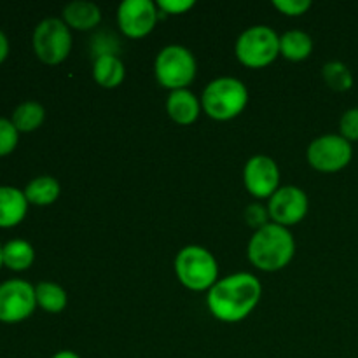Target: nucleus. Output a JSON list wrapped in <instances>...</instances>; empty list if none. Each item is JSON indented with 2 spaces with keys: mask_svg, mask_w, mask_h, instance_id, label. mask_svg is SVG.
I'll list each match as a JSON object with an SVG mask.
<instances>
[{
  "mask_svg": "<svg viewBox=\"0 0 358 358\" xmlns=\"http://www.w3.org/2000/svg\"><path fill=\"white\" fill-rule=\"evenodd\" d=\"M262 296V285L250 273H234L219 280L206 296L208 310L217 320L236 324L245 320Z\"/></svg>",
  "mask_w": 358,
  "mask_h": 358,
  "instance_id": "nucleus-1",
  "label": "nucleus"
},
{
  "mask_svg": "<svg viewBox=\"0 0 358 358\" xmlns=\"http://www.w3.org/2000/svg\"><path fill=\"white\" fill-rule=\"evenodd\" d=\"M296 254V240L289 227L268 224L248 241V259L261 271L275 273L287 268Z\"/></svg>",
  "mask_w": 358,
  "mask_h": 358,
  "instance_id": "nucleus-2",
  "label": "nucleus"
},
{
  "mask_svg": "<svg viewBox=\"0 0 358 358\" xmlns=\"http://www.w3.org/2000/svg\"><path fill=\"white\" fill-rule=\"evenodd\" d=\"M248 90L236 77H219L205 87L201 107L215 121H231L245 110Z\"/></svg>",
  "mask_w": 358,
  "mask_h": 358,
  "instance_id": "nucleus-3",
  "label": "nucleus"
},
{
  "mask_svg": "<svg viewBox=\"0 0 358 358\" xmlns=\"http://www.w3.org/2000/svg\"><path fill=\"white\" fill-rule=\"evenodd\" d=\"M175 273L185 289L194 292L210 290L219 282V266L212 252L198 245L184 247L175 257Z\"/></svg>",
  "mask_w": 358,
  "mask_h": 358,
  "instance_id": "nucleus-4",
  "label": "nucleus"
},
{
  "mask_svg": "<svg viewBox=\"0 0 358 358\" xmlns=\"http://www.w3.org/2000/svg\"><path fill=\"white\" fill-rule=\"evenodd\" d=\"M196 70H198V65H196L194 55L187 48L178 44L161 49L154 62L157 83L171 91L187 90L189 84L194 80Z\"/></svg>",
  "mask_w": 358,
  "mask_h": 358,
  "instance_id": "nucleus-5",
  "label": "nucleus"
},
{
  "mask_svg": "<svg viewBox=\"0 0 358 358\" xmlns=\"http://www.w3.org/2000/svg\"><path fill=\"white\" fill-rule=\"evenodd\" d=\"M234 51L241 65L248 69H264L280 55V37L273 28L255 24L238 37Z\"/></svg>",
  "mask_w": 358,
  "mask_h": 358,
  "instance_id": "nucleus-6",
  "label": "nucleus"
},
{
  "mask_svg": "<svg viewBox=\"0 0 358 358\" xmlns=\"http://www.w3.org/2000/svg\"><path fill=\"white\" fill-rule=\"evenodd\" d=\"M31 44L42 63L59 65L72 51V31L59 17H48L35 27Z\"/></svg>",
  "mask_w": 358,
  "mask_h": 358,
  "instance_id": "nucleus-7",
  "label": "nucleus"
},
{
  "mask_svg": "<svg viewBox=\"0 0 358 358\" xmlns=\"http://www.w3.org/2000/svg\"><path fill=\"white\" fill-rule=\"evenodd\" d=\"M306 157L317 171L338 173L352 163L353 145L341 135H322L310 143Z\"/></svg>",
  "mask_w": 358,
  "mask_h": 358,
  "instance_id": "nucleus-8",
  "label": "nucleus"
},
{
  "mask_svg": "<svg viewBox=\"0 0 358 358\" xmlns=\"http://www.w3.org/2000/svg\"><path fill=\"white\" fill-rule=\"evenodd\" d=\"M37 308L35 287L27 280L13 278L0 283V322L20 324L30 318Z\"/></svg>",
  "mask_w": 358,
  "mask_h": 358,
  "instance_id": "nucleus-9",
  "label": "nucleus"
},
{
  "mask_svg": "<svg viewBox=\"0 0 358 358\" xmlns=\"http://www.w3.org/2000/svg\"><path fill=\"white\" fill-rule=\"evenodd\" d=\"M308 208H310V201H308L306 192L296 185L280 187L268 203L269 219L283 227L299 224L306 217Z\"/></svg>",
  "mask_w": 358,
  "mask_h": 358,
  "instance_id": "nucleus-10",
  "label": "nucleus"
},
{
  "mask_svg": "<svg viewBox=\"0 0 358 358\" xmlns=\"http://www.w3.org/2000/svg\"><path fill=\"white\" fill-rule=\"evenodd\" d=\"M245 189L257 199H269L280 189V168L269 156L250 157L243 170Z\"/></svg>",
  "mask_w": 358,
  "mask_h": 358,
  "instance_id": "nucleus-11",
  "label": "nucleus"
},
{
  "mask_svg": "<svg viewBox=\"0 0 358 358\" xmlns=\"http://www.w3.org/2000/svg\"><path fill=\"white\" fill-rule=\"evenodd\" d=\"M157 6L150 0H124L117 7V23L129 38H142L154 30L157 23Z\"/></svg>",
  "mask_w": 358,
  "mask_h": 358,
  "instance_id": "nucleus-12",
  "label": "nucleus"
},
{
  "mask_svg": "<svg viewBox=\"0 0 358 358\" xmlns=\"http://www.w3.org/2000/svg\"><path fill=\"white\" fill-rule=\"evenodd\" d=\"M28 205L23 191L13 185H0V229H10L23 222Z\"/></svg>",
  "mask_w": 358,
  "mask_h": 358,
  "instance_id": "nucleus-13",
  "label": "nucleus"
},
{
  "mask_svg": "<svg viewBox=\"0 0 358 358\" xmlns=\"http://www.w3.org/2000/svg\"><path fill=\"white\" fill-rule=\"evenodd\" d=\"M201 108V101L189 90L171 91L170 96L166 98L168 115L182 126L192 124L199 117Z\"/></svg>",
  "mask_w": 358,
  "mask_h": 358,
  "instance_id": "nucleus-14",
  "label": "nucleus"
},
{
  "mask_svg": "<svg viewBox=\"0 0 358 358\" xmlns=\"http://www.w3.org/2000/svg\"><path fill=\"white\" fill-rule=\"evenodd\" d=\"M62 20L72 30L87 31L100 24L101 10L96 3L87 2V0H76V2H70L69 6L63 7Z\"/></svg>",
  "mask_w": 358,
  "mask_h": 358,
  "instance_id": "nucleus-15",
  "label": "nucleus"
},
{
  "mask_svg": "<svg viewBox=\"0 0 358 358\" xmlns=\"http://www.w3.org/2000/svg\"><path fill=\"white\" fill-rule=\"evenodd\" d=\"M93 77L98 86L105 87V90H114V87L121 86L126 77L124 63L117 55L98 56L93 63Z\"/></svg>",
  "mask_w": 358,
  "mask_h": 358,
  "instance_id": "nucleus-16",
  "label": "nucleus"
},
{
  "mask_svg": "<svg viewBox=\"0 0 358 358\" xmlns=\"http://www.w3.org/2000/svg\"><path fill=\"white\" fill-rule=\"evenodd\" d=\"M313 52V41L303 30H289L280 37V55L289 62H303Z\"/></svg>",
  "mask_w": 358,
  "mask_h": 358,
  "instance_id": "nucleus-17",
  "label": "nucleus"
},
{
  "mask_svg": "<svg viewBox=\"0 0 358 358\" xmlns=\"http://www.w3.org/2000/svg\"><path fill=\"white\" fill-rule=\"evenodd\" d=\"M24 196H27V201L30 205L37 206H48L52 205L56 199L59 198V182L55 177H49V175H42V177L34 178V180L28 182V185L24 187Z\"/></svg>",
  "mask_w": 358,
  "mask_h": 358,
  "instance_id": "nucleus-18",
  "label": "nucleus"
},
{
  "mask_svg": "<svg viewBox=\"0 0 358 358\" xmlns=\"http://www.w3.org/2000/svg\"><path fill=\"white\" fill-rule=\"evenodd\" d=\"M35 261V250L27 240H10L2 248V262L10 271H27Z\"/></svg>",
  "mask_w": 358,
  "mask_h": 358,
  "instance_id": "nucleus-19",
  "label": "nucleus"
},
{
  "mask_svg": "<svg viewBox=\"0 0 358 358\" xmlns=\"http://www.w3.org/2000/svg\"><path fill=\"white\" fill-rule=\"evenodd\" d=\"M35 299H37V306L41 310L52 315L62 313L66 308V303H69V296H66L65 289L52 282L38 283L35 287Z\"/></svg>",
  "mask_w": 358,
  "mask_h": 358,
  "instance_id": "nucleus-20",
  "label": "nucleus"
},
{
  "mask_svg": "<svg viewBox=\"0 0 358 358\" xmlns=\"http://www.w3.org/2000/svg\"><path fill=\"white\" fill-rule=\"evenodd\" d=\"M45 119V110L41 103L37 101H23L17 105L13 112V124L20 133H30L35 131L42 126Z\"/></svg>",
  "mask_w": 358,
  "mask_h": 358,
  "instance_id": "nucleus-21",
  "label": "nucleus"
},
{
  "mask_svg": "<svg viewBox=\"0 0 358 358\" xmlns=\"http://www.w3.org/2000/svg\"><path fill=\"white\" fill-rule=\"evenodd\" d=\"M322 77H324L325 84H327L331 90L339 91H348L353 86V73L348 69V65H345L343 62H329L325 63L324 69H322Z\"/></svg>",
  "mask_w": 358,
  "mask_h": 358,
  "instance_id": "nucleus-22",
  "label": "nucleus"
},
{
  "mask_svg": "<svg viewBox=\"0 0 358 358\" xmlns=\"http://www.w3.org/2000/svg\"><path fill=\"white\" fill-rule=\"evenodd\" d=\"M20 142V131L10 119L0 117V157H6L14 152Z\"/></svg>",
  "mask_w": 358,
  "mask_h": 358,
  "instance_id": "nucleus-23",
  "label": "nucleus"
},
{
  "mask_svg": "<svg viewBox=\"0 0 358 358\" xmlns=\"http://www.w3.org/2000/svg\"><path fill=\"white\" fill-rule=\"evenodd\" d=\"M339 135L343 138L348 140L350 143L358 142V107L348 108L345 114L341 115V121H339Z\"/></svg>",
  "mask_w": 358,
  "mask_h": 358,
  "instance_id": "nucleus-24",
  "label": "nucleus"
},
{
  "mask_svg": "<svg viewBox=\"0 0 358 358\" xmlns=\"http://www.w3.org/2000/svg\"><path fill=\"white\" fill-rule=\"evenodd\" d=\"M245 222L248 224L250 227H254L255 231L261 229V227L268 226V219H269V212H268V206L264 205H259V203H254V205H248L245 208Z\"/></svg>",
  "mask_w": 358,
  "mask_h": 358,
  "instance_id": "nucleus-25",
  "label": "nucleus"
},
{
  "mask_svg": "<svg viewBox=\"0 0 358 358\" xmlns=\"http://www.w3.org/2000/svg\"><path fill=\"white\" fill-rule=\"evenodd\" d=\"M273 6L285 16H301L310 10L311 0H273Z\"/></svg>",
  "mask_w": 358,
  "mask_h": 358,
  "instance_id": "nucleus-26",
  "label": "nucleus"
},
{
  "mask_svg": "<svg viewBox=\"0 0 358 358\" xmlns=\"http://www.w3.org/2000/svg\"><path fill=\"white\" fill-rule=\"evenodd\" d=\"M156 6L166 14H184L191 7H194V2L192 0H159Z\"/></svg>",
  "mask_w": 358,
  "mask_h": 358,
  "instance_id": "nucleus-27",
  "label": "nucleus"
},
{
  "mask_svg": "<svg viewBox=\"0 0 358 358\" xmlns=\"http://www.w3.org/2000/svg\"><path fill=\"white\" fill-rule=\"evenodd\" d=\"M7 56H9V41H7V35L0 30V65L6 62Z\"/></svg>",
  "mask_w": 358,
  "mask_h": 358,
  "instance_id": "nucleus-28",
  "label": "nucleus"
},
{
  "mask_svg": "<svg viewBox=\"0 0 358 358\" xmlns=\"http://www.w3.org/2000/svg\"><path fill=\"white\" fill-rule=\"evenodd\" d=\"M51 358H80L76 352H70V350H62V352L55 353Z\"/></svg>",
  "mask_w": 358,
  "mask_h": 358,
  "instance_id": "nucleus-29",
  "label": "nucleus"
},
{
  "mask_svg": "<svg viewBox=\"0 0 358 358\" xmlns=\"http://www.w3.org/2000/svg\"><path fill=\"white\" fill-rule=\"evenodd\" d=\"M2 248H3V245L0 243V268H2V266H3V262H2Z\"/></svg>",
  "mask_w": 358,
  "mask_h": 358,
  "instance_id": "nucleus-30",
  "label": "nucleus"
}]
</instances>
